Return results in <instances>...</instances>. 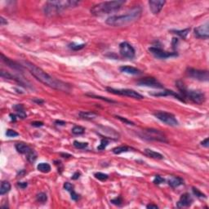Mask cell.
<instances>
[{
    "instance_id": "11a10c76",
    "label": "cell",
    "mask_w": 209,
    "mask_h": 209,
    "mask_svg": "<svg viewBox=\"0 0 209 209\" xmlns=\"http://www.w3.org/2000/svg\"><path fill=\"white\" fill-rule=\"evenodd\" d=\"M61 155H62L63 158H70V157H72L70 155V154H64V153H62L61 154Z\"/></svg>"
},
{
    "instance_id": "e575fe53",
    "label": "cell",
    "mask_w": 209,
    "mask_h": 209,
    "mask_svg": "<svg viewBox=\"0 0 209 209\" xmlns=\"http://www.w3.org/2000/svg\"><path fill=\"white\" fill-rule=\"evenodd\" d=\"M85 47V44H76V43H70L69 44V47L72 50H74V51H78V50H80L83 48Z\"/></svg>"
},
{
    "instance_id": "7a4b0ae2",
    "label": "cell",
    "mask_w": 209,
    "mask_h": 209,
    "mask_svg": "<svg viewBox=\"0 0 209 209\" xmlns=\"http://www.w3.org/2000/svg\"><path fill=\"white\" fill-rule=\"evenodd\" d=\"M142 13V7L136 6L123 15L111 16L105 21L106 24L114 27H123L127 26L138 21L141 18Z\"/></svg>"
},
{
    "instance_id": "f5cc1de1",
    "label": "cell",
    "mask_w": 209,
    "mask_h": 209,
    "mask_svg": "<svg viewBox=\"0 0 209 209\" xmlns=\"http://www.w3.org/2000/svg\"><path fill=\"white\" fill-rule=\"evenodd\" d=\"M34 102L35 103H37V104H43V102H44L43 100H39V99H35V100H34Z\"/></svg>"
},
{
    "instance_id": "8d00e7d4",
    "label": "cell",
    "mask_w": 209,
    "mask_h": 209,
    "mask_svg": "<svg viewBox=\"0 0 209 209\" xmlns=\"http://www.w3.org/2000/svg\"><path fill=\"white\" fill-rule=\"evenodd\" d=\"M192 190H193V193H194V195H196L198 198H204V199L206 198V195H205L204 194H203L201 191H199V190H198V189H196V188L194 187Z\"/></svg>"
},
{
    "instance_id": "db71d44e",
    "label": "cell",
    "mask_w": 209,
    "mask_h": 209,
    "mask_svg": "<svg viewBox=\"0 0 209 209\" xmlns=\"http://www.w3.org/2000/svg\"><path fill=\"white\" fill-rule=\"evenodd\" d=\"M10 117H11V119H12V121H14V122H15L16 120V116L15 114H10Z\"/></svg>"
},
{
    "instance_id": "603a6c76",
    "label": "cell",
    "mask_w": 209,
    "mask_h": 209,
    "mask_svg": "<svg viewBox=\"0 0 209 209\" xmlns=\"http://www.w3.org/2000/svg\"><path fill=\"white\" fill-rule=\"evenodd\" d=\"M144 153L146 156L152 158V159H163V156L160 153L155 152L152 150H150V149H145L144 150Z\"/></svg>"
},
{
    "instance_id": "44dd1931",
    "label": "cell",
    "mask_w": 209,
    "mask_h": 209,
    "mask_svg": "<svg viewBox=\"0 0 209 209\" xmlns=\"http://www.w3.org/2000/svg\"><path fill=\"white\" fill-rule=\"evenodd\" d=\"M168 185L172 188H176L184 184V180L179 176H172L167 182Z\"/></svg>"
},
{
    "instance_id": "9c48e42d",
    "label": "cell",
    "mask_w": 209,
    "mask_h": 209,
    "mask_svg": "<svg viewBox=\"0 0 209 209\" xmlns=\"http://www.w3.org/2000/svg\"><path fill=\"white\" fill-rule=\"evenodd\" d=\"M186 74L189 77L199 81H208V71L207 70H200L194 68H188L186 70Z\"/></svg>"
},
{
    "instance_id": "ab89813d",
    "label": "cell",
    "mask_w": 209,
    "mask_h": 209,
    "mask_svg": "<svg viewBox=\"0 0 209 209\" xmlns=\"http://www.w3.org/2000/svg\"><path fill=\"white\" fill-rule=\"evenodd\" d=\"M1 77L5 78V79H14V76H13L12 74L5 72V71L1 70Z\"/></svg>"
},
{
    "instance_id": "ac0fdd59",
    "label": "cell",
    "mask_w": 209,
    "mask_h": 209,
    "mask_svg": "<svg viewBox=\"0 0 209 209\" xmlns=\"http://www.w3.org/2000/svg\"><path fill=\"white\" fill-rule=\"evenodd\" d=\"M1 59H2L3 62H4L8 67L12 68V69L16 70H22V66H21V65H19L18 63L12 61L11 59L7 58V56H5L3 55V53H1Z\"/></svg>"
},
{
    "instance_id": "277c9868",
    "label": "cell",
    "mask_w": 209,
    "mask_h": 209,
    "mask_svg": "<svg viewBox=\"0 0 209 209\" xmlns=\"http://www.w3.org/2000/svg\"><path fill=\"white\" fill-rule=\"evenodd\" d=\"M126 1L123 0H117V1H107L102 2L95 6H93L91 9V13L93 16H100L105 14L114 13L118 10H119L123 4H125Z\"/></svg>"
},
{
    "instance_id": "8fae6325",
    "label": "cell",
    "mask_w": 209,
    "mask_h": 209,
    "mask_svg": "<svg viewBox=\"0 0 209 209\" xmlns=\"http://www.w3.org/2000/svg\"><path fill=\"white\" fill-rule=\"evenodd\" d=\"M119 52L123 57L133 59L135 57V49L130 43L123 42L119 44Z\"/></svg>"
},
{
    "instance_id": "836d02e7",
    "label": "cell",
    "mask_w": 209,
    "mask_h": 209,
    "mask_svg": "<svg viewBox=\"0 0 209 209\" xmlns=\"http://www.w3.org/2000/svg\"><path fill=\"white\" fill-rule=\"evenodd\" d=\"M109 140L107 138H103L102 139V142H101V144L97 147V150H105L106 146L109 145Z\"/></svg>"
},
{
    "instance_id": "f907efd6",
    "label": "cell",
    "mask_w": 209,
    "mask_h": 209,
    "mask_svg": "<svg viewBox=\"0 0 209 209\" xmlns=\"http://www.w3.org/2000/svg\"><path fill=\"white\" fill-rule=\"evenodd\" d=\"M0 22H1V25H4L7 24V21H5V19L3 18V16H1V17H0Z\"/></svg>"
},
{
    "instance_id": "6da1fadb",
    "label": "cell",
    "mask_w": 209,
    "mask_h": 209,
    "mask_svg": "<svg viewBox=\"0 0 209 209\" xmlns=\"http://www.w3.org/2000/svg\"><path fill=\"white\" fill-rule=\"evenodd\" d=\"M23 63L25 67L27 68L28 70L30 72L31 74L43 84L52 88L63 91V92H69L70 91V86L69 84L62 82L61 80L56 79L55 78H52L49 74H47L45 71L43 70L41 68L38 67L37 65H35L30 62H26V61L23 62Z\"/></svg>"
},
{
    "instance_id": "d590c367",
    "label": "cell",
    "mask_w": 209,
    "mask_h": 209,
    "mask_svg": "<svg viewBox=\"0 0 209 209\" xmlns=\"http://www.w3.org/2000/svg\"><path fill=\"white\" fill-rule=\"evenodd\" d=\"M110 203H113V204H114V205L119 206V205H121V204H122V203H123V199H122V198H121L120 196H119V197H117V198H115V199H111Z\"/></svg>"
},
{
    "instance_id": "cb8c5ba5",
    "label": "cell",
    "mask_w": 209,
    "mask_h": 209,
    "mask_svg": "<svg viewBox=\"0 0 209 209\" xmlns=\"http://www.w3.org/2000/svg\"><path fill=\"white\" fill-rule=\"evenodd\" d=\"M13 109L15 110L16 112V114H17V117L21 118V119H25L26 118V113L25 112V110H24V107L23 105L21 104L15 105L13 106Z\"/></svg>"
},
{
    "instance_id": "2e32d148",
    "label": "cell",
    "mask_w": 209,
    "mask_h": 209,
    "mask_svg": "<svg viewBox=\"0 0 209 209\" xmlns=\"http://www.w3.org/2000/svg\"><path fill=\"white\" fill-rule=\"evenodd\" d=\"M98 132L99 133H103V135L108 134L109 135V138L119 139V134L115 130L110 128V127H99Z\"/></svg>"
},
{
    "instance_id": "ffe728a7",
    "label": "cell",
    "mask_w": 209,
    "mask_h": 209,
    "mask_svg": "<svg viewBox=\"0 0 209 209\" xmlns=\"http://www.w3.org/2000/svg\"><path fill=\"white\" fill-rule=\"evenodd\" d=\"M120 70L123 72V73H126V74H133V75H137V74H140L142 72L140 70L136 69L135 67H132V66H128V65H123V66H121L120 67Z\"/></svg>"
},
{
    "instance_id": "d6a6232c",
    "label": "cell",
    "mask_w": 209,
    "mask_h": 209,
    "mask_svg": "<svg viewBox=\"0 0 209 209\" xmlns=\"http://www.w3.org/2000/svg\"><path fill=\"white\" fill-rule=\"evenodd\" d=\"M94 176H95L96 178L98 179L100 181H102V182L106 181L109 178V176L107 174H105V173H102V172H96Z\"/></svg>"
},
{
    "instance_id": "ba28073f",
    "label": "cell",
    "mask_w": 209,
    "mask_h": 209,
    "mask_svg": "<svg viewBox=\"0 0 209 209\" xmlns=\"http://www.w3.org/2000/svg\"><path fill=\"white\" fill-rule=\"evenodd\" d=\"M108 92H110L112 94H115V95L119 96H128L131 98L134 99H141L144 98V96L141 95L140 93L137 92H136L134 90L131 89H114V88H111V87H107L106 88Z\"/></svg>"
},
{
    "instance_id": "bcb514c9",
    "label": "cell",
    "mask_w": 209,
    "mask_h": 209,
    "mask_svg": "<svg viewBox=\"0 0 209 209\" xmlns=\"http://www.w3.org/2000/svg\"><path fill=\"white\" fill-rule=\"evenodd\" d=\"M201 145H203V146H204V147L208 148L209 146V142H208V138H206L204 141H203V142H201Z\"/></svg>"
},
{
    "instance_id": "816d5d0a",
    "label": "cell",
    "mask_w": 209,
    "mask_h": 209,
    "mask_svg": "<svg viewBox=\"0 0 209 209\" xmlns=\"http://www.w3.org/2000/svg\"><path fill=\"white\" fill-rule=\"evenodd\" d=\"M146 208H153V209L159 208V207L157 206V205H154V204H149V205L146 206Z\"/></svg>"
},
{
    "instance_id": "e0dca14e",
    "label": "cell",
    "mask_w": 209,
    "mask_h": 209,
    "mask_svg": "<svg viewBox=\"0 0 209 209\" xmlns=\"http://www.w3.org/2000/svg\"><path fill=\"white\" fill-rule=\"evenodd\" d=\"M150 95L155 96H172L176 99H178L179 101H181L182 102H185L184 101V99L182 98V96L178 93L173 92V91H170V90H165L163 92H156V93H150Z\"/></svg>"
},
{
    "instance_id": "60d3db41",
    "label": "cell",
    "mask_w": 209,
    "mask_h": 209,
    "mask_svg": "<svg viewBox=\"0 0 209 209\" xmlns=\"http://www.w3.org/2000/svg\"><path fill=\"white\" fill-rule=\"evenodd\" d=\"M87 96H91V97H94V98H96V99H102V100H103V101H106V102H111V103H114V101H112V100H109V99H107L106 97H102V96L93 95V94H87Z\"/></svg>"
},
{
    "instance_id": "ee69618b",
    "label": "cell",
    "mask_w": 209,
    "mask_h": 209,
    "mask_svg": "<svg viewBox=\"0 0 209 209\" xmlns=\"http://www.w3.org/2000/svg\"><path fill=\"white\" fill-rule=\"evenodd\" d=\"M70 194H71V199L73 200H74V201H76V200L79 199V194H77L75 192H74V190L71 191L70 192Z\"/></svg>"
},
{
    "instance_id": "8992f818",
    "label": "cell",
    "mask_w": 209,
    "mask_h": 209,
    "mask_svg": "<svg viewBox=\"0 0 209 209\" xmlns=\"http://www.w3.org/2000/svg\"><path fill=\"white\" fill-rule=\"evenodd\" d=\"M140 137L147 141H154V142H167V137L163 132H160L159 130L153 129V128H148V129L142 130V132L138 133Z\"/></svg>"
},
{
    "instance_id": "3957f363",
    "label": "cell",
    "mask_w": 209,
    "mask_h": 209,
    "mask_svg": "<svg viewBox=\"0 0 209 209\" xmlns=\"http://www.w3.org/2000/svg\"><path fill=\"white\" fill-rule=\"evenodd\" d=\"M79 4V1L75 0H64V1H48L44 7V13L48 16L57 15L64 10L75 7Z\"/></svg>"
},
{
    "instance_id": "4dcf8cb0",
    "label": "cell",
    "mask_w": 209,
    "mask_h": 209,
    "mask_svg": "<svg viewBox=\"0 0 209 209\" xmlns=\"http://www.w3.org/2000/svg\"><path fill=\"white\" fill-rule=\"evenodd\" d=\"M74 146L76 149H79V150H83V149H85V148L87 147V145H88V143H87V142H78V141H74Z\"/></svg>"
},
{
    "instance_id": "7402d4cb",
    "label": "cell",
    "mask_w": 209,
    "mask_h": 209,
    "mask_svg": "<svg viewBox=\"0 0 209 209\" xmlns=\"http://www.w3.org/2000/svg\"><path fill=\"white\" fill-rule=\"evenodd\" d=\"M79 116L80 118H82L83 119L86 120H92L95 119L98 116V114L95 113V112H92V111H82L79 114Z\"/></svg>"
},
{
    "instance_id": "7dc6e473",
    "label": "cell",
    "mask_w": 209,
    "mask_h": 209,
    "mask_svg": "<svg viewBox=\"0 0 209 209\" xmlns=\"http://www.w3.org/2000/svg\"><path fill=\"white\" fill-rule=\"evenodd\" d=\"M27 182H18V186L21 188V189H25V188L27 187Z\"/></svg>"
},
{
    "instance_id": "f6af8a7d",
    "label": "cell",
    "mask_w": 209,
    "mask_h": 209,
    "mask_svg": "<svg viewBox=\"0 0 209 209\" xmlns=\"http://www.w3.org/2000/svg\"><path fill=\"white\" fill-rule=\"evenodd\" d=\"M32 124V126L34 127H42L43 126V122H39V121H36V122H33V123H31Z\"/></svg>"
},
{
    "instance_id": "d4e9b609",
    "label": "cell",
    "mask_w": 209,
    "mask_h": 209,
    "mask_svg": "<svg viewBox=\"0 0 209 209\" xmlns=\"http://www.w3.org/2000/svg\"><path fill=\"white\" fill-rule=\"evenodd\" d=\"M11 190V184L8 182H3L1 183V186H0V194L3 195V194H7V192H9Z\"/></svg>"
},
{
    "instance_id": "f546056e",
    "label": "cell",
    "mask_w": 209,
    "mask_h": 209,
    "mask_svg": "<svg viewBox=\"0 0 209 209\" xmlns=\"http://www.w3.org/2000/svg\"><path fill=\"white\" fill-rule=\"evenodd\" d=\"M85 132V128L82 126H74L72 128V133L74 135H82Z\"/></svg>"
},
{
    "instance_id": "4316f807",
    "label": "cell",
    "mask_w": 209,
    "mask_h": 209,
    "mask_svg": "<svg viewBox=\"0 0 209 209\" xmlns=\"http://www.w3.org/2000/svg\"><path fill=\"white\" fill-rule=\"evenodd\" d=\"M37 169L43 173H48L51 171V166L47 163H40L37 166Z\"/></svg>"
},
{
    "instance_id": "b9f144b4",
    "label": "cell",
    "mask_w": 209,
    "mask_h": 209,
    "mask_svg": "<svg viewBox=\"0 0 209 209\" xmlns=\"http://www.w3.org/2000/svg\"><path fill=\"white\" fill-rule=\"evenodd\" d=\"M64 189L66 190L69 192H71V191L74 190V185L71 184V183H69V182H65L64 184Z\"/></svg>"
},
{
    "instance_id": "52a82bcc",
    "label": "cell",
    "mask_w": 209,
    "mask_h": 209,
    "mask_svg": "<svg viewBox=\"0 0 209 209\" xmlns=\"http://www.w3.org/2000/svg\"><path fill=\"white\" fill-rule=\"evenodd\" d=\"M154 115L160 120L161 122H163L167 125H169L172 127L177 126L179 124L178 121L176 120V117L171 113L168 112H165V111H157L155 113H154Z\"/></svg>"
},
{
    "instance_id": "5bb4252c",
    "label": "cell",
    "mask_w": 209,
    "mask_h": 209,
    "mask_svg": "<svg viewBox=\"0 0 209 209\" xmlns=\"http://www.w3.org/2000/svg\"><path fill=\"white\" fill-rule=\"evenodd\" d=\"M165 3L166 2L163 1V0H150V1H149V5H150V8L152 13L154 15L159 14L164 6Z\"/></svg>"
},
{
    "instance_id": "f35d334b",
    "label": "cell",
    "mask_w": 209,
    "mask_h": 209,
    "mask_svg": "<svg viewBox=\"0 0 209 209\" xmlns=\"http://www.w3.org/2000/svg\"><path fill=\"white\" fill-rule=\"evenodd\" d=\"M6 135L7 136H8V137H15V136H17L19 134L18 132H16V131H14V130L8 129L7 130Z\"/></svg>"
},
{
    "instance_id": "f1b7e54d",
    "label": "cell",
    "mask_w": 209,
    "mask_h": 209,
    "mask_svg": "<svg viewBox=\"0 0 209 209\" xmlns=\"http://www.w3.org/2000/svg\"><path fill=\"white\" fill-rule=\"evenodd\" d=\"M26 158H27V160L30 163H34V161L37 159V154L34 150H32L26 154Z\"/></svg>"
},
{
    "instance_id": "c3c4849f",
    "label": "cell",
    "mask_w": 209,
    "mask_h": 209,
    "mask_svg": "<svg viewBox=\"0 0 209 209\" xmlns=\"http://www.w3.org/2000/svg\"><path fill=\"white\" fill-rule=\"evenodd\" d=\"M55 123L56 125H60V126H65V122L62 121V120H56L55 122Z\"/></svg>"
},
{
    "instance_id": "484cf974",
    "label": "cell",
    "mask_w": 209,
    "mask_h": 209,
    "mask_svg": "<svg viewBox=\"0 0 209 209\" xmlns=\"http://www.w3.org/2000/svg\"><path fill=\"white\" fill-rule=\"evenodd\" d=\"M132 148L127 146V145H122V146H118V147L113 149V153L115 154H119L124 152H127V151L132 150Z\"/></svg>"
},
{
    "instance_id": "5b68a950",
    "label": "cell",
    "mask_w": 209,
    "mask_h": 209,
    "mask_svg": "<svg viewBox=\"0 0 209 209\" xmlns=\"http://www.w3.org/2000/svg\"><path fill=\"white\" fill-rule=\"evenodd\" d=\"M176 84L180 91V95L182 96L185 102V100H189L195 104L200 105L206 101V96L203 92L194 90H188L182 81H177Z\"/></svg>"
},
{
    "instance_id": "30bf717a",
    "label": "cell",
    "mask_w": 209,
    "mask_h": 209,
    "mask_svg": "<svg viewBox=\"0 0 209 209\" xmlns=\"http://www.w3.org/2000/svg\"><path fill=\"white\" fill-rule=\"evenodd\" d=\"M149 51L151 52V54L154 56L159 59H167L169 58V57H173V56H177L176 52H166L162 48L157 47H151L149 48Z\"/></svg>"
},
{
    "instance_id": "9a60e30c",
    "label": "cell",
    "mask_w": 209,
    "mask_h": 209,
    "mask_svg": "<svg viewBox=\"0 0 209 209\" xmlns=\"http://www.w3.org/2000/svg\"><path fill=\"white\" fill-rule=\"evenodd\" d=\"M193 203V199L190 196V194L185 193L183 194L180 198L179 201L176 203V207L181 208H186V207H190L191 205V203Z\"/></svg>"
},
{
    "instance_id": "83f0119b",
    "label": "cell",
    "mask_w": 209,
    "mask_h": 209,
    "mask_svg": "<svg viewBox=\"0 0 209 209\" xmlns=\"http://www.w3.org/2000/svg\"><path fill=\"white\" fill-rule=\"evenodd\" d=\"M190 29L188 28V29H185V30H172V32L173 34H177L182 39H185L188 35V34L190 33Z\"/></svg>"
},
{
    "instance_id": "1f68e13d",
    "label": "cell",
    "mask_w": 209,
    "mask_h": 209,
    "mask_svg": "<svg viewBox=\"0 0 209 209\" xmlns=\"http://www.w3.org/2000/svg\"><path fill=\"white\" fill-rule=\"evenodd\" d=\"M36 200H37L38 202H39V203H45L47 200V194L45 193L41 192V193L37 194Z\"/></svg>"
},
{
    "instance_id": "7c38bea8",
    "label": "cell",
    "mask_w": 209,
    "mask_h": 209,
    "mask_svg": "<svg viewBox=\"0 0 209 209\" xmlns=\"http://www.w3.org/2000/svg\"><path fill=\"white\" fill-rule=\"evenodd\" d=\"M137 84L139 86L150 87L154 88H163V85H162L156 79L152 77H145L137 81Z\"/></svg>"
},
{
    "instance_id": "74e56055",
    "label": "cell",
    "mask_w": 209,
    "mask_h": 209,
    "mask_svg": "<svg viewBox=\"0 0 209 209\" xmlns=\"http://www.w3.org/2000/svg\"><path fill=\"white\" fill-rule=\"evenodd\" d=\"M154 183L155 185H160L162 184V183H163V182H165V180H164V178H163L162 176H160L157 175L155 177H154Z\"/></svg>"
},
{
    "instance_id": "4fadbf2b",
    "label": "cell",
    "mask_w": 209,
    "mask_h": 209,
    "mask_svg": "<svg viewBox=\"0 0 209 209\" xmlns=\"http://www.w3.org/2000/svg\"><path fill=\"white\" fill-rule=\"evenodd\" d=\"M194 34L197 38L199 39H208L209 37L208 32V23L207 22L206 24L203 25H200L199 27L194 29Z\"/></svg>"
},
{
    "instance_id": "d6986e66",
    "label": "cell",
    "mask_w": 209,
    "mask_h": 209,
    "mask_svg": "<svg viewBox=\"0 0 209 209\" xmlns=\"http://www.w3.org/2000/svg\"><path fill=\"white\" fill-rule=\"evenodd\" d=\"M16 149L17 152L23 154H27L30 151L32 150L30 145H28L27 144H25V143H22V142H20V143H17L16 145Z\"/></svg>"
},
{
    "instance_id": "7bdbcfd3",
    "label": "cell",
    "mask_w": 209,
    "mask_h": 209,
    "mask_svg": "<svg viewBox=\"0 0 209 209\" xmlns=\"http://www.w3.org/2000/svg\"><path fill=\"white\" fill-rule=\"evenodd\" d=\"M116 118H117L118 119H119L120 121H122V122L127 123V124H128V125H134V123H132V121L127 119H124V118L121 117V116H116Z\"/></svg>"
},
{
    "instance_id": "681fc988",
    "label": "cell",
    "mask_w": 209,
    "mask_h": 209,
    "mask_svg": "<svg viewBox=\"0 0 209 209\" xmlns=\"http://www.w3.org/2000/svg\"><path fill=\"white\" fill-rule=\"evenodd\" d=\"M80 176V173L79 172H76L75 173H74V175L72 176V179L73 180H77V179L79 178Z\"/></svg>"
}]
</instances>
